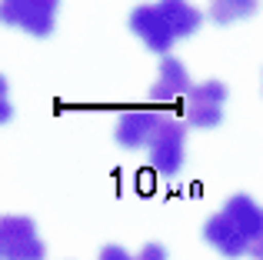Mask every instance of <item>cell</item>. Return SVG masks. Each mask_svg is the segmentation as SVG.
Masks as SVG:
<instances>
[{"instance_id":"1","label":"cell","mask_w":263,"mask_h":260,"mask_svg":"<svg viewBox=\"0 0 263 260\" xmlns=\"http://www.w3.org/2000/svg\"><path fill=\"white\" fill-rule=\"evenodd\" d=\"M143 147H147V160L157 174H177V170L183 167L186 124L177 120V117H160Z\"/></svg>"},{"instance_id":"2","label":"cell","mask_w":263,"mask_h":260,"mask_svg":"<svg viewBox=\"0 0 263 260\" xmlns=\"http://www.w3.org/2000/svg\"><path fill=\"white\" fill-rule=\"evenodd\" d=\"M60 0H0V24L20 27L30 37L44 40L57 27Z\"/></svg>"},{"instance_id":"3","label":"cell","mask_w":263,"mask_h":260,"mask_svg":"<svg viewBox=\"0 0 263 260\" xmlns=\"http://www.w3.org/2000/svg\"><path fill=\"white\" fill-rule=\"evenodd\" d=\"M223 100L227 87L220 80H206V84L186 87V94L180 97V114H183L186 127H217L223 120Z\"/></svg>"},{"instance_id":"4","label":"cell","mask_w":263,"mask_h":260,"mask_svg":"<svg viewBox=\"0 0 263 260\" xmlns=\"http://www.w3.org/2000/svg\"><path fill=\"white\" fill-rule=\"evenodd\" d=\"M0 257L7 260H40L44 240L30 217H0Z\"/></svg>"},{"instance_id":"5","label":"cell","mask_w":263,"mask_h":260,"mask_svg":"<svg viewBox=\"0 0 263 260\" xmlns=\"http://www.w3.org/2000/svg\"><path fill=\"white\" fill-rule=\"evenodd\" d=\"M130 30L137 33V37L143 40V47L154 53H170V47L177 44V37L170 33L167 20L160 17V10H157V4H140L134 7V13H130Z\"/></svg>"},{"instance_id":"6","label":"cell","mask_w":263,"mask_h":260,"mask_svg":"<svg viewBox=\"0 0 263 260\" xmlns=\"http://www.w3.org/2000/svg\"><path fill=\"white\" fill-rule=\"evenodd\" d=\"M160 117H163V114L157 110L154 104L123 107L120 117H117V130H114L117 143H120V147H127V150L143 147V143H147V137L154 134V127H157V120H160Z\"/></svg>"},{"instance_id":"7","label":"cell","mask_w":263,"mask_h":260,"mask_svg":"<svg viewBox=\"0 0 263 260\" xmlns=\"http://www.w3.org/2000/svg\"><path fill=\"white\" fill-rule=\"evenodd\" d=\"M186 87H190V73H186V67L180 64V60H174V57L163 53L160 73H157L154 87H150V104H154V107H177L180 97L186 94Z\"/></svg>"},{"instance_id":"8","label":"cell","mask_w":263,"mask_h":260,"mask_svg":"<svg viewBox=\"0 0 263 260\" xmlns=\"http://www.w3.org/2000/svg\"><path fill=\"white\" fill-rule=\"evenodd\" d=\"M203 240L210 244L213 250H220L223 257H240V254H247V250H250L247 234L223 214V210H220V214H213L210 220L203 224Z\"/></svg>"},{"instance_id":"9","label":"cell","mask_w":263,"mask_h":260,"mask_svg":"<svg viewBox=\"0 0 263 260\" xmlns=\"http://www.w3.org/2000/svg\"><path fill=\"white\" fill-rule=\"evenodd\" d=\"M223 214L230 217V220L237 224L240 230H243V234H247V240H250L253 247H260L263 214H260V203L253 200V197H247V194H237V197H230V200H227V207H223Z\"/></svg>"},{"instance_id":"10","label":"cell","mask_w":263,"mask_h":260,"mask_svg":"<svg viewBox=\"0 0 263 260\" xmlns=\"http://www.w3.org/2000/svg\"><path fill=\"white\" fill-rule=\"evenodd\" d=\"M157 10H160L163 20H167L170 33H174L177 40L180 37H193V33L200 30V24H203V13H200L193 4H186V0H160Z\"/></svg>"},{"instance_id":"11","label":"cell","mask_w":263,"mask_h":260,"mask_svg":"<svg viewBox=\"0 0 263 260\" xmlns=\"http://www.w3.org/2000/svg\"><path fill=\"white\" fill-rule=\"evenodd\" d=\"M257 13V0H210V20L217 24H233Z\"/></svg>"},{"instance_id":"12","label":"cell","mask_w":263,"mask_h":260,"mask_svg":"<svg viewBox=\"0 0 263 260\" xmlns=\"http://www.w3.org/2000/svg\"><path fill=\"white\" fill-rule=\"evenodd\" d=\"M140 257H147V260H160V257H163V247H160V244H150V247H143V250H140Z\"/></svg>"},{"instance_id":"13","label":"cell","mask_w":263,"mask_h":260,"mask_svg":"<svg viewBox=\"0 0 263 260\" xmlns=\"http://www.w3.org/2000/svg\"><path fill=\"white\" fill-rule=\"evenodd\" d=\"M13 117V107H10V100H0V124H7V120H10Z\"/></svg>"},{"instance_id":"14","label":"cell","mask_w":263,"mask_h":260,"mask_svg":"<svg viewBox=\"0 0 263 260\" xmlns=\"http://www.w3.org/2000/svg\"><path fill=\"white\" fill-rule=\"evenodd\" d=\"M114 257H117V260H123L127 254H123L120 247H103V260H114Z\"/></svg>"},{"instance_id":"15","label":"cell","mask_w":263,"mask_h":260,"mask_svg":"<svg viewBox=\"0 0 263 260\" xmlns=\"http://www.w3.org/2000/svg\"><path fill=\"white\" fill-rule=\"evenodd\" d=\"M7 94H10V87H7V77H0V100H4Z\"/></svg>"}]
</instances>
